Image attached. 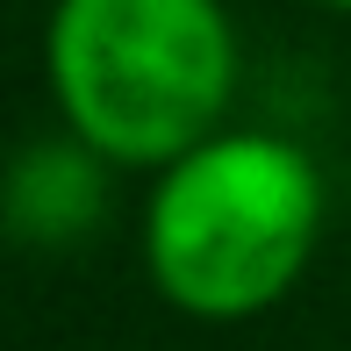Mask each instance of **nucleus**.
Here are the masks:
<instances>
[{"label": "nucleus", "mask_w": 351, "mask_h": 351, "mask_svg": "<svg viewBox=\"0 0 351 351\" xmlns=\"http://www.w3.org/2000/svg\"><path fill=\"white\" fill-rule=\"evenodd\" d=\"M51 79L101 158L158 165L201 151L237 79L215 0H58Z\"/></svg>", "instance_id": "nucleus-1"}, {"label": "nucleus", "mask_w": 351, "mask_h": 351, "mask_svg": "<svg viewBox=\"0 0 351 351\" xmlns=\"http://www.w3.org/2000/svg\"><path fill=\"white\" fill-rule=\"evenodd\" d=\"M323 222V180L280 136H215L151 194V273L194 315H251L287 294Z\"/></svg>", "instance_id": "nucleus-2"}, {"label": "nucleus", "mask_w": 351, "mask_h": 351, "mask_svg": "<svg viewBox=\"0 0 351 351\" xmlns=\"http://www.w3.org/2000/svg\"><path fill=\"white\" fill-rule=\"evenodd\" d=\"M330 8H351V0H330Z\"/></svg>", "instance_id": "nucleus-3"}]
</instances>
